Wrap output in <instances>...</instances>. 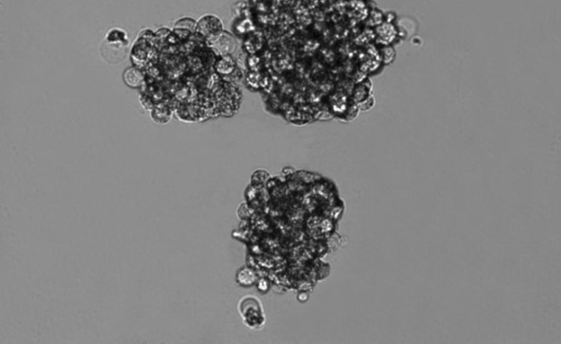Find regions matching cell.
Instances as JSON below:
<instances>
[{"label": "cell", "instance_id": "obj_2", "mask_svg": "<svg viewBox=\"0 0 561 344\" xmlns=\"http://www.w3.org/2000/svg\"><path fill=\"white\" fill-rule=\"evenodd\" d=\"M206 42L218 57L231 55L236 50V40L231 34L227 32H221L218 35L206 39Z\"/></svg>", "mask_w": 561, "mask_h": 344}, {"label": "cell", "instance_id": "obj_5", "mask_svg": "<svg viewBox=\"0 0 561 344\" xmlns=\"http://www.w3.org/2000/svg\"><path fill=\"white\" fill-rule=\"evenodd\" d=\"M236 281L240 286L249 287L256 283L257 276L252 269L246 266L242 267L237 272Z\"/></svg>", "mask_w": 561, "mask_h": 344}, {"label": "cell", "instance_id": "obj_7", "mask_svg": "<svg viewBox=\"0 0 561 344\" xmlns=\"http://www.w3.org/2000/svg\"><path fill=\"white\" fill-rule=\"evenodd\" d=\"M269 287H270V286H269L267 280L262 279L258 281L257 288L259 291L262 292L268 291Z\"/></svg>", "mask_w": 561, "mask_h": 344}, {"label": "cell", "instance_id": "obj_4", "mask_svg": "<svg viewBox=\"0 0 561 344\" xmlns=\"http://www.w3.org/2000/svg\"><path fill=\"white\" fill-rule=\"evenodd\" d=\"M145 79L144 71L134 66L127 67L123 74L124 83L133 89H140L145 83Z\"/></svg>", "mask_w": 561, "mask_h": 344}, {"label": "cell", "instance_id": "obj_6", "mask_svg": "<svg viewBox=\"0 0 561 344\" xmlns=\"http://www.w3.org/2000/svg\"><path fill=\"white\" fill-rule=\"evenodd\" d=\"M197 22L191 18H183L176 21L174 25V29L186 30L191 31L192 33H195L196 31Z\"/></svg>", "mask_w": 561, "mask_h": 344}, {"label": "cell", "instance_id": "obj_3", "mask_svg": "<svg viewBox=\"0 0 561 344\" xmlns=\"http://www.w3.org/2000/svg\"><path fill=\"white\" fill-rule=\"evenodd\" d=\"M223 30L221 20L215 15L207 14L199 19L197 22L196 33L203 36L205 39L218 35Z\"/></svg>", "mask_w": 561, "mask_h": 344}, {"label": "cell", "instance_id": "obj_1", "mask_svg": "<svg viewBox=\"0 0 561 344\" xmlns=\"http://www.w3.org/2000/svg\"><path fill=\"white\" fill-rule=\"evenodd\" d=\"M238 309L243 323L251 330H260L266 322V316L260 300L253 295L242 297Z\"/></svg>", "mask_w": 561, "mask_h": 344}]
</instances>
